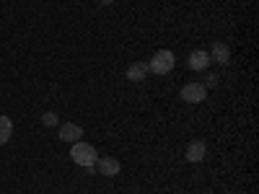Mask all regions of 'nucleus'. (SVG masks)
I'll return each instance as SVG.
<instances>
[{"instance_id": "1", "label": "nucleus", "mask_w": 259, "mask_h": 194, "mask_svg": "<svg viewBox=\"0 0 259 194\" xmlns=\"http://www.w3.org/2000/svg\"><path fill=\"white\" fill-rule=\"evenodd\" d=\"M70 158H73L78 166L89 168V166H96L99 153H96V148H94L91 142H83V140H78V142H73V148H70Z\"/></svg>"}, {"instance_id": "2", "label": "nucleus", "mask_w": 259, "mask_h": 194, "mask_svg": "<svg viewBox=\"0 0 259 194\" xmlns=\"http://www.w3.org/2000/svg\"><path fill=\"white\" fill-rule=\"evenodd\" d=\"M174 65H177L174 52H171V50H158L153 57H150L148 70H150V73H156V75H166V73L174 70Z\"/></svg>"}, {"instance_id": "3", "label": "nucleus", "mask_w": 259, "mask_h": 194, "mask_svg": "<svg viewBox=\"0 0 259 194\" xmlns=\"http://www.w3.org/2000/svg\"><path fill=\"white\" fill-rule=\"evenodd\" d=\"M182 101H187V104H200V101H205L207 99V88L202 83H187V85H182Z\"/></svg>"}, {"instance_id": "4", "label": "nucleus", "mask_w": 259, "mask_h": 194, "mask_svg": "<svg viewBox=\"0 0 259 194\" xmlns=\"http://www.w3.org/2000/svg\"><path fill=\"white\" fill-rule=\"evenodd\" d=\"M96 168H99L101 176H117L119 171H122V163L117 158H112V156H104V158L96 161Z\"/></svg>"}, {"instance_id": "5", "label": "nucleus", "mask_w": 259, "mask_h": 194, "mask_svg": "<svg viewBox=\"0 0 259 194\" xmlns=\"http://www.w3.org/2000/svg\"><path fill=\"white\" fill-rule=\"evenodd\" d=\"M83 137V127L80 124H73V122H65V124H60V140H65V142H78Z\"/></svg>"}, {"instance_id": "6", "label": "nucleus", "mask_w": 259, "mask_h": 194, "mask_svg": "<svg viewBox=\"0 0 259 194\" xmlns=\"http://www.w3.org/2000/svg\"><path fill=\"white\" fill-rule=\"evenodd\" d=\"M205 156H207V145H205L202 140H192V142L187 145V161H189V163H202Z\"/></svg>"}, {"instance_id": "7", "label": "nucleus", "mask_w": 259, "mask_h": 194, "mask_svg": "<svg viewBox=\"0 0 259 194\" xmlns=\"http://www.w3.org/2000/svg\"><path fill=\"white\" fill-rule=\"evenodd\" d=\"M187 65H189L192 70L202 73V70H207V65H210V55H207L205 50H194V52L187 57Z\"/></svg>"}, {"instance_id": "8", "label": "nucleus", "mask_w": 259, "mask_h": 194, "mask_svg": "<svg viewBox=\"0 0 259 194\" xmlns=\"http://www.w3.org/2000/svg\"><path fill=\"white\" fill-rule=\"evenodd\" d=\"M207 55H210V60H215L218 65H228V62H231V50L223 44V41H215L212 50H210Z\"/></svg>"}, {"instance_id": "9", "label": "nucleus", "mask_w": 259, "mask_h": 194, "mask_svg": "<svg viewBox=\"0 0 259 194\" xmlns=\"http://www.w3.org/2000/svg\"><path fill=\"white\" fill-rule=\"evenodd\" d=\"M148 73V62H133L127 68V80H133V83H140Z\"/></svg>"}, {"instance_id": "10", "label": "nucleus", "mask_w": 259, "mask_h": 194, "mask_svg": "<svg viewBox=\"0 0 259 194\" xmlns=\"http://www.w3.org/2000/svg\"><path fill=\"white\" fill-rule=\"evenodd\" d=\"M13 135V122L8 117H0V145H6Z\"/></svg>"}, {"instance_id": "11", "label": "nucleus", "mask_w": 259, "mask_h": 194, "mask_svg": "<svg viewBox=\"0 0 259 194\" xmlns=\"http://www.w3.org/2000/svg\"><path fill=\"white\" fill-rule=\"evenodd\" d=\"M41 124L45 127H57V114L55 112H45L41 114Z\"/></svg>"}, {"instance_id": "12", "label": "nucleus", "mask_w": 259, "mask_h": 194, "mask_svg": "<svg viewBox=\"0 0 259 194\" xmlns=\"http://www.w3.org/2000/svg\"><path fill=\"white\" fill-rule=\"evenodd\" d=\"M205 78H207V80H205V88H212V85H218V75H215V73H207Z\"/></svg>"}, {"instance_id": "13", "label": "nucleus", "mask_w": 259, "mask_h": 194, "mask_svg": "<svg viewBox=\"0 0 259 194\" xmlns=\"http://www.w3.org/2000/svg\"><path fill=\"white\" fill-rule=\"evenodd\" d=\"M99 3H101V6H109V3H114V0H99Z\"/></svg>"}]
</instances>
